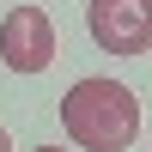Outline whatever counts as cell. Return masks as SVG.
<instances>
[{
	"label": "cell",
	"mask_w": 152,
	"mask_h": 152,
	"mask_svg": "<svg viewBox=\"0 0 152 152\" xmlns=\"http://www.w3.org/2000/svg\"><path fill=\"white\" fill-rule=\"evenodd\" d=\"M61 134L91 152H122L140 134V97L122 79H73L61 97Z\"/></svg>",
	"instance_id": "obj_1"
},
{
	"label": "cell",
	"mask_w": 152,
	"mask_h": 152,
	"mask_svg": "<svg viewBox=\"0 0 152 152\" xmlns=\"http://www.w3.org/2000/svg\"><path fill=\"white\" fill-rule=\"evenodd\" d=\"M85 31L104 55H146L152 49V0H85Z\"/></svg>",
	"instance_id": "obj_2"
},
{
	"label": "cell",
	"mask_w": 152,
	"mask_h": 152,
	"mask_svg": "<svg viewBox=\"0 0 152 152\" xmlns=\"http://www.w3.org/2000/svg\"><path fill=\"white\" fill-rule=\"evenodd\" d=\"M55 49H61L55 43V18L43 6H12L0 18V61L12 73H43L55 61Z\"/></svg>",
	"instance_id": "obj_3"
},
{
	"label": "cell",
	"mask_w": 152,
	"mask_h": 152,
	"mask_svg": "<svg viewBox=\"0 0 152 152\" xmlns=\"http://www.w3.org/2000/svg\"><path fill=\"white\" fill-rule=\"evenodd\" d=\"M0 152H12V134H6V128H0Z\"/></svg>",
	"instance_id": "obj_4"
},
{
	"label": "cell",
	"mask_w": 152,
	"mask_h": 152,
	"mask_svg": "<svg viewBox=\"0 0 152 152\" xmlns=\"http://www.w3.org/2000/svg\"><path fill=\"white\" fill-rule=\"evenodd\" d=\"M37 152H73V146H37Z\"/></svg>",
	"instance_id": "obj_5"
}]
</instances>
